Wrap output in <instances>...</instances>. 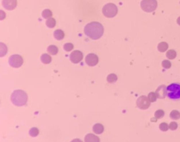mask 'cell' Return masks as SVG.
I'll return each mask as SVG.
<instances>
[{
  "label": "cell",
  "instance_id": "cell-9",
  "mask_svg": "<svg viewBox=\"0 0 180 142\" xmlns=\"http://www.w3.org/2000/svg\"><path fill=\"white\" fill-rule=\"evenodd\" d=\"M85 63L89 66H95L98 63V56L94 54H89L85 58Z\"/></svg>",
  "mask_w": 180,
  "mask_h": 142
},
{
  "label": "cell",
  "instance_id": "cell-18",
  "mask_svg": "<svg viewBox=\"0 0 180 142\" xmlns=\"http://www.w3.org/2000/svg\"><path fill=\"white\" fill-rule=\"evenodd\" d=\"M166 56L168 59H170V60L175 59L177 56L176 51L174 50V49H170V50L168 51L166 53Z\"/></svg>",
  "mask_w": 180,
  "mask_h": 142
},
{
  "label": "cell",
  "instance_id": "cell-12",
  "mask_svg": "<svg viewBox=\"0 0 180 142\" xmlns=\"http://www.w3.org/2000/svg\"><path fill=\"white\" fill-rule=\"evenodd\" d=\"M84 142H100V139L93 134H87L84 137Z\"/></svg>",
  "mask_w": 180,
  "mask_h": 142
},
{
  "label": "cell",
  "instance_id": "cell-21",
  "mask_svg": "<svg viewBox=\"0 0 180 142\" xmlns=\"http://www.w3.org/2000/svg\"><path fill=\"white\" fill-rule=\"evenodd\" d=\"M106 79H107L108 82L115 83L116 82V81H117L118 77L115 74H114V73H111V74L108 75L107 76V78H106Z\"/></svg>",
  "mask_w": 180,
  "mask_h": 142
},
{
  "label": "cell",
  "instance_id": "cell-23",
  "mask_svg": "<svg viewBox=\"0 0 180 142\" xmlns=\"http://www.w3.org/2000/svg\"><path fill=\"white\" fill-rule=\"evenodd\" d=\"M39 130L37 127H33L29 131V135L32 137H36L39 135Z\"/></svg>",
  "mask_w": 180,
  "mask_h": 142
},
{
  "label": "cell",
  "instance_id": "cell-20",
  "mask_svg": "<svg viewBox=\"0 0 180 142\" xmlns=\"http://www.w3.org/2000/svg\"><path fill=\"white\" fill-rule=\"evenodd\" d=\"M56 20L53 18H49L47 20V21H46V25H47V27L49 28H53L55 27L56 25Z\"/></svg>",
  "mask_w": 180,
  "mask_h": 142
},
{
  "label": "cell",
  "instance_id": "cell-4",
  "mask_svg": "<svg viewBox=\"0 0 180 142\" xmlns=\"http://www.w3.org/2000/svg\"><path fill=\"white\" fill-rule=\"evenodd\" d=\"M102 13L107 18H113L118 14V7L113 3H108L103 7Z\"/></svg>",
  "mask_w": 180,
  "mask_h": 142
},
{
  "label": "cell",
  "instance_id": "cell-24",
  "mask_svg": "<svg viewBox=\"0 0 180 142\" xmlns=\"http://www.w3.org/2000/svg\"><path fill=\"white\" fill-rule=\"evenodd\" d=\"M154 116H155V118L156 119H160L162 118H163V116H165V112L161 109L158 110V111H156L155 112Z\"/></svg>",
  "mask_w": 180,
  "mask_h": 142
},
{
  "label": "cell",
  "instance_id": "cell-13",
  "mask_svg": "<svg viewBox=\"0 0 180 142\" xmlns=\"http://www.w3.org/2000/svg\"><path fill=\"white\" fill-rule=\"evenodd\" d=\"M104 131V127L103 124L100 123H96L93 126V132L96 135H101Z\"/></svg>",
  "mask_w": 180,
  "mask_h": 142
},
{
  "label": "cell",
  "instance_id": "cell-11",
  "mask_svg": "<svg viewBox=\"0 0 180 142\" xmlns=\"http://www.w3.org/2000/svg\"><path fill=\"white\" fill-rule=\"evenodd\" d=\"M156 94L158 99H165L167 96L166 87L164 84L159 86L156 91Z\"/></svg>",
  "mask_w": 180,
  "mask_h": 142
},
{
  "label": "cell",
  "instance_id": "cell-3",
  "mask_svg": "<svg viewBox=\"0 0 180 142\" xmlns=\"http://www.w3.org/2000/svg\"><path fill=\"white\" fill-rule=\"evenodd\" d=\"M167 96L172 100L180 99V84L172 83L166 87Z\"/></svg>",
  "mask_w": 180,
  "mask_h": 142
},
{
  "label": "cell",
  "instance_id": "cell-7",
  "mask_svg": "<svg viewBox=\"0 0 180 142\" xmlns=\"http://www.w3.org/2000/svg\"><path fill=\"white\" fill-rule=\"evenodd\" d=\"M151 103L149 98L144 95L139 96L137 100V106L141 110L148 109L151 106Z\"/></svg>",
  "mask_w": 180,
  "mask_h": 142
},
{
  "label": "cell",
  "instance_id": "cell-5",
  "mask_svg": "<svg viewBox=\"0 0 180 142\" xmlns=\"http://www.w3.org/2000/svg\"><path fill=\"white\" fill-rule=\"evenodd\" d=\"M140 5L145 12L151 13L156 10L158 6V2L156 0H142Z\"/></svg>",
  "mask_w": 180,
  "mask_h": 142
},
{
  "label": "cell",
  "instance_id": "cell-15",
  "mask_svg": "<svg viewBox=\"0 0 180 142\" xmlns=\"http://www.w3.org/2000/svg\"><path fill=\"white\" fill-rule=\"evenodd\" d=\"M41 61L44 64H49L52 61V57L47 54H43L40 57Z\"/></svg>",
  "mask_w": 180,
  "mask_h": 142
},
{
  "label": "cell",
  "instance_id": "cell-19",
  "mask_svg": "<svg viewBox=\"0 0 180 142\" xmlns=\"http://www.w3.org/2000/svg\"><path fill=\"white\" fill-rule=\"evenodd\" d=\"M170 118L175 120H177L180 119V113L177 110H173V111H171L170 114Z\"/></svg>",
  "mask_w": 180,
  "mask_h": 142
},
{
  "label": "cell",
  "instance_id": "cell-8",
  "mask_svg": "<svg viewBox=\"0 0 180 142\" xmlns=\"http://www.w3.org/2000/svg\"><path fill=\"white\" fill-rule=\"evenodd\" d=\"M83 58V54L80 51H73L70 55V60L73 63H79Z\"/></svg>",
  "mask_w": 180,
  "mask_h": 142
},
{
  "label": "cell",
  "instance_id": "cell-6",
  "mask_svg": "<svg viewBox=\"0 0 180 142\" xmlns=\"http://www.w3.org/2000/svg\"><path fill=\"white\" fill-rule=\"evenodd\" d=\"M9 63L13 68H20L23 63V57L21 56L18 55V54L12 55L9 58Z\"/></svg>",
  "mask_w": 180,
  "mask_h": 142
},
{
  "label": "cell",
  "instance_id": "cell-30",
  "mask_svg": "<svg viewBox=\"0 0 180 142\" xmlns=\"http://www.w3.org/2000/svg\"><path fill=\"white\" fill-rule=\"evenodd\" d=\"M71 142H82V141H81L80 139H75L72 140Z\"/></svg>",
  "mask_w": 180,
  "mask_h": 142
},
{
  "label": "cell",
  "instance_id": "cell-17",
  "mask_svg": "<svg viewBox=\"0 0 180 142\" xmlns=\"http://www.w3.org/2000/svg\"><path fill=\"white\" fill-rule=\"evenodd\" d=\"M47 52L51 55H56L58 54V47L55 45H50L47 48Z\"/></svg>",
  "mask_w": 180,
  "mask_h": 142
},
{
  "label": "cell",
  "instance_id": "cell-28",
  "mask_svg": "<svg viewBox=\"0 0 180 142\" xmlns=\"http://www.w3.org/2000/svg\"><path fill=\"white\" fill-rule=\"evenodd\" d=\"M171 63H170V60H164L162 61V66L165 69H169V68H171Z\"/></svg>",
  "mask_w": 180,
  "mask_h": 142
},
{
  "label": "cell",
  "instance_id": "cell-1",
  "mask_svg": "<svg viewBox=\"0 0 180 142\" xmlns=\"http://www.w3.org/2000/svg\"><path fill=\"white\" fill-rule=\"evenodd\" d=\"M84 32L88 37L96 40L102 37L104 29L103 25L98 22H91L85 25Z\"/></svg>",
  "mask_w": 180,
  "mask_h": 142
},
{
  "label": "cell",
  "instance_id": "cell-31",
  "mask_svg": "<svg viewBox=\"0 0 180 142\" xmlns=\"http://www.w3.org/2000/svg\"><path fill=\"white\" fill-rule=\"evenodd\" d=\"M177 23L178 25H180V16L177 18Z\"/></svg>",
  "mask_w": 180,
  "mask_h": 142
},
{
  "label": "cell",
  "instance_id": "cell-10",
  "mask_svg": "<svg viewBox=\"0 0 180 142\" xmlns=\"http://www.w3.org/2000/svg\"><path fill=\"white\" fill-rule=\"evenodd\" d=\"M2 6L9 11L14 10L17 6V0H2Z\"/></svg>",
  "mask_w": 180,
  "mask_h": 142
},
{
  "label": "cell",
  "instance_id": "cell-14",
  "mask_svg": "<svg viewBox=\"0 0 180 142\" xmlns=\"http://www.w3.org/2000/svg\"><path fill=\"white\" fill-rule=\"evenodd\" d=\"M64 32L61 30H56L54 31V37L56 40H61L64 38Z\"/></svg>",
  "mask_w": 180,
  "mask_h": 142
},
{
  "label": "cell",
  "instance_id": "cell-16",
  "mask_svg": "<svg viewBox=\"0 0 180 142\" xmlns=\"http://www.w3.org/2000/svg\"><path fill=\"white\" fill-rule=\"evenodd\" d=\"M168 44L165 42V41H162V42L159 43L158 45V50L160 52H165L168 50Z\"/></svg>",
  "mask_w": 180,
  "mask_h": 142
},
{
  "label": "cell",
  "instance_id": "cell-26",
  "mask_svg": "<svg viewBox=\"0 0 180 142\" xmlns=\"http://www.w3.org/2000/svg\"><path fill=\"white\" fill-rule=\"evenodd\" d=\"M148 98H149V101L153 103V102H155L157 100L158 97L156 96V93H154V92H150L149 94V95H148Z\"/></svg>",
  "mask_w": 180,
  "mask_h": 142
},
{
  "label": "cell",
  "instance_id": "cell-27",
  "mask_svg": "<svg viewBox=\"0 0 180 142\" xmlns=\"http://www.w3.org/2000/svg\"><path fill=\"white\" fill-rule=\"evenodd\" d=\"M159 128L162 132H167L169 129V124H167L166 122H162L159 125Z\"/></svg>",
  "mask_w": 180,
  "mask_h": 142
},
{
  "label": "cell",
  "instance_id": "cell-25",
  "mask_svg": "<svg viewBox=\"0 0 180 142\" xmlns=\"http://www.w3.org/2000/svg\"><path fill=\"white\" fill-rule=\"evenodd\" d=\"M74 48V46L72 43H66L63 45V49H64L66 52H71L72 51Z\"/></svg>",
  "mask_w": 180,
  "mask_h": 142
},
{
  "label": "cell",
  "instance_id": "cell-22",
  "mask_svg": "<svg viewBox=\"0 0 180 142\" xmlns=\"http://www.w3.org/2000/svg\"><path fill=\"white\" fill-rule=\"evenodd\" d=\"M42 16L44 19L49 18L52 16V12L49 9H44L42 13Z\"/></svg>",
  "mask_w": 180,
  "mask_h": 142
},
{
  "label": "cell",
  "instance_id": "cell-2",
  "mask_svg": "<svg viewBox=\"0 0 180 142\" xmlns=\"http://www.w3.org/2000/svg\"><path fill=\"white\" fill-rule=\"evenodd\" d=\"M11 101L13 104L16 106H25L28 102V95L24 91L17 89L14 91L11 95Z\"/></svg>",
  "mask_w": 180,
  "mask_h": 142
},
{
  "label": "cell",
  "instance_id": "cell-29",
  "mask_svg": "<svg viewBox=\"0 0 180 142\" xmlns=\"http://www.w3.org/2000/svg\"><path fill=\"white\" fill-rule=\"evenodd\" d=\"M178 127V124L177 122H171L170 123V124H169V129H170L171 130H177Z\"/></svg>",
  "mask_w": 180,
  "mask_h": 142
}]
</instances>
